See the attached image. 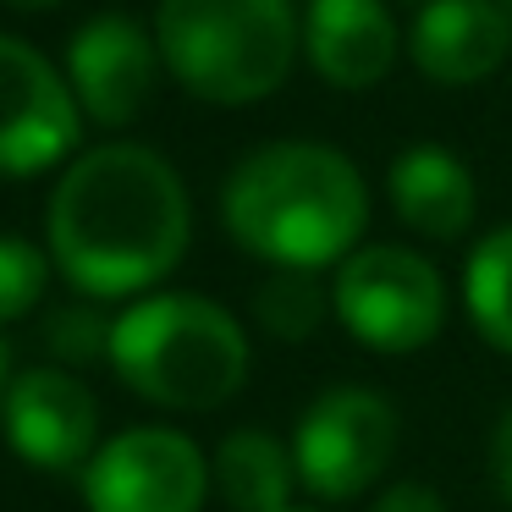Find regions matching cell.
<instances>
[{
    "label": "cell",
    "mask_w": 512,
    "mask_h": 512,
    "mask_svg": "<svg viewBox=\"0 0 512 512\" xmlns=\"http://www.w3.org/2000/svg\"><path fill=\"white\" fill-rule=\"evenodd\" d=\"M193 237L188 182L149 144H94L67 160L45 204L50 265L83 298H138L182 265Z\"/></svg>",
    "instance_id": "6da1fadb"
},
{
    "label": "cell",
    "mask_w": 512,
    "mask_h": 512,
    "mask_svg": "<svg viewBox=\"0 0 512 512\" xmlns=\"http://www.w3.org/2000/svg\"><path fill=\"white\" fill-rule=\"evenodd\" d=\"M221 221L270 270H331L364 248L369 182L342 149L276 138L248 149L221 188Z\"/></svg>",
    "instance_id": "7a4b0ae2"
},
{
    "label": "cell",
    "mask_w": 512,
    "mask_h": 512,
    "mask_svg": "<svg viewBox=\"0 0 512 512\" xmlns=\"http://www.w3.org/2000/svg\"><path fill=\"white\" fill-rule=\"evenodd\" d=\"M111 369L133 397L171 413H210L248 380V336L199 292H144L111 320Z\"/></svg>",
    "instance_id": "3957f363"
},
{
    "label": "cell",
    "mask_w": 512,
    "mask_h": 512,
    "mask_svg": "<svg viewBox=\"0 0 512 512\" xmlns=\"http://www.w3.org/2000/svg\"><path fill=\"white\" fill-rule=\"evenodd\" d=\"M160 67L204 105H259L303 50L292 0H160Z\"/></svg>",
    "instance_id": "277c9868"
},
{
    "label": "cell",
    "mask_w": 512,
    "mask_h": 512,
    "mask_svg": "<svg viewBox=\"0 0 512 512\" xmlns=\"http://www.w3.org/2000/svg\"><path fill=\"white\" fill-rule=\"evenodd\" d=\"M331 309L342 331L369 353H419L446 325V281L419 248L364 243L336 265Z\"/></svg>",
    "instance_id": "5b68a950"
},
{
    "label": "cell",
    "mask_w": 512,
    "mask_h": 512,
    "mask_svg": "<svg viewBox=\"0 0 512 512\" xmlns=\"http://www.w3.org/2000/svg\"><path fill=\"white\" fill-rule=\"evenodd\" d=\"M397 452V408L369 386H331L292 430L298 485L320 501H353L386 474Z\"/></svg>",
    "instance_id": "8992f818"
},
{
    "label": "cell",
    "mask_w": 512,
    "mask_h": 512,
    "mask_svg": "<svg viewBox=\"0 0 512 512\" xmlns=\"http://www.w3.org/2000/svg\"><path fill=\"white\" fill-rule=\"evenodd\" d=\"M78 479L89 512H204V496L215 490L204 452L166 424H138L100 441Z\"/></svg>",
    "instance_id": "52a82bcc"
},
{
    "label": "cell",
    "mask_w": 512,
    "mask_h": 512,
    "mask_svg": "<svg viewBox=\"0 0 512 512\" xmlns=\"http://www.w3.org/2000/svg\"><path fill=\"white\" fill-rule=\"evenodd\" d=\"M78 100L67 72L34 45L0 34V177H45L78 149Z\"/></svg>",
    "instance_id": "ba28073f"
},
{
    "label": "cell",
    "mask_w": 512,
    "mask_h": 512,
    "mask_svg": "<svg viewBox=\"0 0 512 512\" xmlns=\"http://www.w3.org/2000/svg\"><path fill=\"white\" fill-rule=\"evenodd\" d=\"M0 430L28 468L83 474L89 457L100 452V402L72 369L39 364L12 375L0 397Z\"/></svg>",
    "instance_id": "9c48e42d"
},
{
    "label": "cell",
    "mask_w": 512,
    "mask_h": 512,
    "mask_svg": "<svg viewBox=\"0 0 512 512\" xmlns=\"http://www.w3.org/2000/svg\"><path fill=\"white\" fill-rule=\"evenodd\" d=\"M67 89L78 111L94 127H127L144 116L160 78V45L155 28H144L133 12H100L67 39Z\"/></svg>",
    "instance_id": "30bf717a"
},
{
    "label": "cell",
    "mask_w": 512,
    "mask_h": 512,
    "mask_svg": "<svg viewBox=\"0 0 512 512\" xmlns=\"http://www.w3.org/2000/svg\"><path fill=\"white\" fill-rule=\"evenodd\" d=\"M408 61L441 89H468L512 56V12L501 0H424L408 23Z\"/></svg>",
    "instance_id": "8fae6325"
},
{
    "label": "cell",
    "mask_w": 512,
    "mask_h": 512,
    "mask_svg": "<svg viewBox=\"0 0 512 512\" xmlns=\"http://www.w3.org/2000/svg\"><path fill=\"white\" fill-rule=\"evenodd\" d=\"M303 56L331 89H375L402 56V28L386 0H309L303 6Z\"/></svg>",
    "instance_id": "7c38bea8"
},
{
    "label": "cell",
    "mask_w": 512,
    "mask_h": 512,
    "mask_svg": "<svg viewBox=\"0 0 512 512\" xmlns=\"http://www.w3.org/2000/svg\"><path fill=\"white\" fill-rule=\"evenodd\" d=\"M386 199L408 232L430 237V243H457L479 215V188L463 155L446 144H408L386 166Z\"/></svg>",
    "instance_id": "4fadbf2b"
},
{
    "label": "cell",
    "mask_w": 512,
    "mask_h": 512,
    "mask_svg": "<svg viewBox=\"0 0 512 512\" xmlns=\"http://www.w3.org/2000/svg\"><path fill=\"white\" fill-rule=\"evenodd\" d=\"M210 485L232 512H287L298 485L292 446L270 430H232L210 457Z\"/></svg>",
    "instance_id": "5bb4252c"
},
{
    "label": "cell",
    "mask_w": 512,
    "mask_h": 512,
    "mask_svg": "<svg viewBox=\"0 0 512 512\" xmlns=\"http://www.w3.org/2000/svg\"><path fill=\"white\" fill-rule=\"evenodd\" d=\"M463 309L496 353L512 358V226L479 237L463 265Z\"/></svg>",
    "instance_id": "9a60e30c"
},
{
    "label": "cell",
    "mask_w": 512,
    "mask_h": 512,
    "mask_svg": "<svg viewBox=\"0 0 512 512\" xmlns=\"http://www.w3.org/2000/svg\"><path fill=\"white\" fill-rule=\"evenodd\" d=\"M325 309H331V298L314 270H270L254 292V320L276 342H309L325 325Z\"/></svg>",
    "instance_id": "2e32d148"
},
{
    "label": "cell",
    "mask_w": 512,
    "mask_h": 512,
    "mask_svg": "<svg viewBox=\"0 0 512 512\" xmlns=\"http://www.w3.org/2000/svg\"><path fill=\"white\" fill-rule=\"evenodd\" d=\"M50 248L28 243L17 232H0V325H17L23 314L39 309L50 292Z\"/></svg>",
    "instance_id": "e0dca14e"
},
{
    "label": "cell",
    "mask_w": 512,
    "mask_h": 512,
    "mask_svg": "<svg viewBox=\"0 0 512 512\" xmlns=\"http://www.w3.org/2000/svg\"><path fill=\"white\" fill-rule=\"evenodd\" d=\"M45 347L61 358V369L105 358L111 353V320H100L94 309H61V314H50V325H45Z\"/></svg>",
    "instance_id": "ac0fdd59"
},
{
    "label": "cell",
    "mask_w": 512,
    "mask_h": 512,
    "mask_svg": "<svg viewBox=\"0 0 512 512\" xmlns=\"http://www.w3.org/2000/svg\"><path fill=\"white\" fill-rule=\"evenodd\" d=\"M369 512H446V501H441V490L419 485V479H397V485L380 490V501Z\"/></svg>",
    "instance_id": "d6986e66"
},
{
    "label": "cell",
    "mask_w": 512,
    "mask_h": 512,
    "mask_svg": "<svg viewBox=\"0 0 512 512\" xmlns=\"http://www.w3.org/2000/svg\"><path fill=\"white\" fill-rule=\"evenodd\" d=\"M490 474H496V490H501V501L512 507V408L501 413L496 435H490Z\"/></svg>",
    "instance_id": "ffe728a7"
},
{
    "label": "cell",
    "mask_w": 512,
    "mask_h": 512,
    "mask_svg": "<svg viewBox=\"0 0 512 512\" xmlns=\"http://www.w3.org/2000/svg\"><path fill=\"white\" fill-rule=\"evenodd\" d=\"M0 6H12V12H56L61 0H0Z\"/></svg>",
    "instance_id": "44dd1931"
},
{
    "label": "cell",
    "mask_w": 512,
    "mask_h": 512,
    "mask_svg": "<svg viewBox=\"0 0 512 512\" xmlns=\"http://www.w3.org/2000/svg\"><path fill=\"white\" fill-rule=\"evenodd\" d=\"M6 386H12V364H6V347H0V397H6Z\"/></svg>",
    "instance_id": "7402d4cb"
},
{
    "label": "cell",
    "mask_w": 512,
    "mask_h": 512,
    "mask_svg": "<svg viewBox=\"0 0 512 512\" xmlns=\"http://www.w3.org/2000/svg\"><path fill=\"white\" fill-rule=\"evenodd\" d=\"M287 512H314V507H287Z\"/></svg>",
    "instance_id": "603a6c76"
},
{
    "label": "cell",
    "mask_w": 512,
    "mask_h": 512,
    "mask_svg": "<svg viewBox=\"0 0 512 512\" xmlns=\"http://www.w3.org/2000/svg\"><path fill=\"white\" fill-rule=\"evenodd\" d=\"M501 6H507V12H512V0H501Z\"/></svg>",
    "instance_id": "cb8c5ba5"
},
{
    "label": "cell",
    "mask_w": 512,
    "mask_h": 512,
    "mask_svg": "<svg viewBox=\"0 0 512 512\" xmlns=\"http://www.w3.org/2000/svg\"><path fill=\"white\" fill-rule=\"evenodd\" d=\"M419 6H424V0H419Z\"/></svg>",
    "instance_id": "d4e9b609"
}]
</instances>
